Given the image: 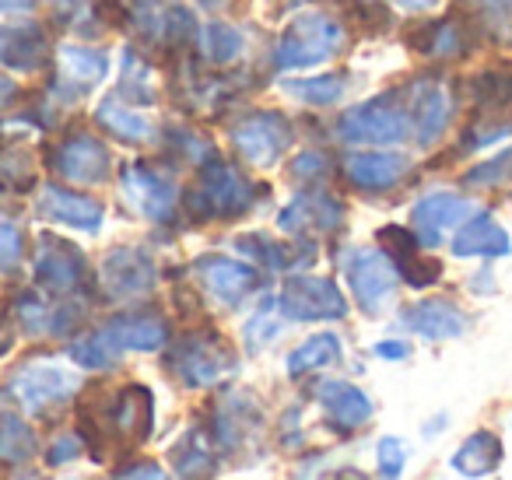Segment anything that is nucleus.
<instances>
[{"instance_id":"29","label":"nucleus","mask_w":512,"mask_h":480,"mask_svg":"<svg viewBox=\"0 0 512 480\" xmlns=\"http://www.w3.org/2000/svg\"><path fill=\"white\" fill-rule=\"evenodd\" d=\"M477 113L512 116V71H484L470 81Z\"/></svg>"},{"instance_id":"53","label":"nucleus","mask_w":512,"mask_h":480,"mask_svg":"<svg viewBox=\"0 0 512 480\" xmlns=\"http://www.w3.org/2000/svg\"><path fill=\"white\" fill-rule=\"evenodd\" d=\"M8 344H11V337L4 330H0V354H4V347H8Z\"/></svg>"},{"instance_id":"26","label":"nucleus","mask_w":512,"mask_h":480,"mask_svg":"<svg viewBox=\"0 0 512 480\" xmlns=\"http://www.w3.org/2000/svg\"><path fill=\"white\" fill-rule=\"evenodd\" d=\"M172 466L183 480H211V473L218 470L211 442L204 438V431H186L169 452Z\"/></svg>"},{"instance_id":"25","label":"nucleus","mask_w":512,"mask_h":480,"mask_svg":"<svg viewBox=\"0 0 512 480\" xmlns=\"http://www.w3.org/2000/svg\"><path fill=\"white\" fill-rule=\"evenodd\" d=\"M306 225H320V228H334L341 225V204L327 193H309L299 197L281 211V228L285 232H302Z\"/></svg>"},{"instance_id":"50","label":"nucleus","mask_w":512,"mask_h":480,"mask_svg":"<svg viewBox=\"0 0 512 480\" xmlns=\"http://www.w3.org/2000/svg\"><path fill=\"white\" fill-rule=\"evenodd\" d=\"M15 99H18V85L11 78H4V74H0V109H8Z\"/></svg>"},{"instance_id":"17","label":"nucleus","mask_w":512,"mask_h":480,"mask_svg":"<svg viewBox=\"0 0 512 480\" xmlns=\"http://www.w3.org/2000/svg\"><path fill=\"white\" fill-rule=\"evenodd\" d=\"M39 214L60 225L81 228V232H99L102 228V204L85 193L64 190V186H46L39 197Z\"/></svg>"},{"instance_id":"54","label":"nucleus","mask_w":512,"mask_h":480,"mask_svg":"<svg viewBox=\"0 0 512 480\" xmlns=\"http://www.w3.org/2000/svg\"><path fill=\"white\" fill-rule=\"evenodd\" d=\"M197 4H218V0H197Z\"/></svg>"},{"instance_id":"6","label":"nucleus","mask_w":512,"mask_h":480,"mask_svg":"<svg viewBox=\"0 0 512 480\" xmlns=\"http://www.w3.org/2000/svg\"><path fill=\"white\" fill-rule=\"evenodd\" d=\"M278 305L288 319H306V323L348 316V302H344L341 288L330 277H309V274L288 277L285 288H281Z\"/></svg>"},{"instance_id":"1","label":"nucleus","mask_w":512,"mask_h":480,"mask_svg":"<svg viewBox=\"0 0 512 480\" xmlns=\"http://www.w3.org/2000/svg\"><path fill=\"white\" fill-rule=\"evenodd\" d=\"M165 365H169V372L176 375L183 386L204 389V386L225 382L228 375L239 368V358H235L232 344H228L225 337L197 330V333H186L183 340L172 344Z\"/></svg>"},{"instance_id":"23","label":"nucleus","mask_w":512,"mask_h":480,"mask_svg":"<svg viewBox=\"0 0 512 480\" xmlns=\"http://www.w3.org/2000/svg\"><path fill=\"white\" fill-rule=\"evenodd\" d=\"M502 456L505 452H502L498 435H491V431H474V435L453 452V470L463 473V477H488V473L498 470Z\"/></svg>"},{"instance_id":"52","label":"nucleus","mask_w":512,"mask_h":480,"mask_svg":"<svg viewBox=\"0 0 512 480\" xmlns=\"http://www.w3.org/2000/svg\"><path fill=\"white\" fill-rule=\"evenodd\" d=\"M32 0H0V11H22L29 8Z\"/></svg>"},{"instance_id":"21","label":"nucleus","mask_w":512,"mask_h":480,"mask_svg":"<svg viewBox=\"0 0 512 480\" xmlns=\"http://www.w3.org/2000/svg\"><path fill=\"white\" fill-rule=\"evenodd\" d=\"M509 249H512L509 232L491 214H474L453 235L456 256H509Z\"/></svg>"},{"instance_id":"15","label":"nucleus","mask_w":512,"mask_h":480,"mask_svg":"<svg viewBox=\"0 0 512 480\" xmlns=\"http://www.w3.org/2000/svg\"><path fill=\"white\" fill-rule=\"evenodd\" d=\"M193 270L200 274L204 288L225 305H239L249 295V288L256 284L253 267H246L239 260H228V256H200L193 263Z\"/></svg>"},{"instance_id":"41","label":"nucleus","mask_w":512,"mask_h":480,"mask_svg":"<svg viewBox=\"0 0 512 480\" xmlns=\"http://www.w3.org/2000/svg\"><path fill=\"white\" fill-rule=\"evenodd\" d=\"M397 270L404 274V281L411 284V288H428V284H435L442 274L439 260H428V256H418V253L407 256V260H400Z\"/></svg>"},{"instance_id":"14","label":"nucleus","mask_w":512,"mask_h":480,"mask_svg":"<svg viewBox=\"0 0 512 480\" xmlns=\"http://www.w3.org/2000/svg\"><path fill=\"white\" fill-rule=\"evenodd\" d=\"M470 211H474V207H470V200H463L460 193H428L411 211L414 235H418L421 246H439L442 235L460 225Z\"/></svg>"},{"instance_id":"51","label":"nucleus","mask_w":512,"mask_h":480,"mask_svg":"<svg viewBox=\"0 0 512 480\" xmlns=\"http://www.w3.org/2000/svg\"><path fill=\"white\" fill-rule=\"evenodd\" d=\"M400 4H404L407 11H428V8H435L439 0H400Z\"/></svg>"},{"instance_id":"28","label":"nucleus","mask_w":512,"mask_h":480,"mask_svg":"<svg viewBox=\"0 0 512 480\" xmlns=\"http://www.w3.org/2000/svg\"><path fill=\"white\" fill-rule=\"evenodd\" d=\"M95 120H99L109 134H116L120 141H130V144H144V141H151V134H155V127H151L137 109L123 106L120 99L102 102V106L95 109Z\"/></svg>"},{"instance_id":"35","label":"nucleus","mask_w":512,"mask_h":480,"mask_svg":"<svg viewBox=\"0 0 512 480\" xmlns=\"http://www.w3.org/2000/svg\"><path fill=\"white\" fill-rule=\"evenodd\" d=\"M155 22H158L155 36H158V43H165V46H186L193 36H197L193 11L179 8V4H169V8H165L162 15L155 18Z\"/></svg>"},{"instance_id":"22","label":"nucleus","mask_w":512,"mask_h":480,"mask_svg":"<svg viewBox=\"0 0 512 480\" xmlns=\"http://www.w3.org/2000/svg\"><path fill=\"white\" fill-rule=\"evenodd\" d=\"M102 333L116 351H158L165 344V323L155 316H116Z\"/></svg>"},{"instance_id":"42","label":"nucleus","mask_w":512,"mask_h":480,"mask_svg":"<svg viewBox=\"0 0 512 480\" xmlns=\"http://www.w3.org/2000/svg\"><path fill=\"white\" fill-rule=\"evenodd\" d=\"M379 242H383V249L390 253L393 263H400V260H407V256H414V253H418V246H421L418 235L407 232V228H400V225L379 228Z\"/></svg>"},{"instance_id":"2","label":"nucleus","mask_w":512,"mask_h":480,"mask_svg":"<svg viewBox=\"0 0 512 480\" xmlns=\"http://www.w3.org/2000/svg\"><path fill=\"white\" fill-rule=\"evenodd\" d=\"M253 204V186L218 155H204L200 162V179L197 190L186 193V207L197 221L211 218H239L246 207Z\"/></svg>"},{"instance_id":"24","label":"nucleus","mask_w":512,"mask_h":480,"mask_svg":"<svg viewBox=\"0 0 512 480\" xmlns=\"http://www.w3.org/2000/svg\"><path fill=\"white\" fill-rule=\"evenodd\" d=\"M249 428H260V414L253 410V403L242 393H232L218 403V445L221 449H239L249 438Z\"/></svg>"},{"instance_id":"39","label":"nucleus","mask_w":512,"mask_h":480,"mask_svg":"<svg viewBox=\"0 0 512 480\" xmlns=\"http://www.w3.org/2000/svg\"><path fill=\"white\" fill-rule=\"evenodd\" d=\"M239 249L249 256V260L264 263V267H271V270H285L288 267V249L278 246L274 239H267V235H242Z\"/></svg>"},{"instance_id":"8","label":"nucleus","mask_w":512,"mask_h":480,"mask_svg":"<svg viewBox=\"0 0 512 480\" xmlns=\"http://www.w3.org/2000/svg\"><path fill=\"white\" fill-rule=\"evenodd\" d=\"M344 274H348V284L351 291H355L358 305H362L365 312H379L386 305V298L393 295V288H397V263L390 260L386 253H379V249H355V253H348V260H344Z\"/></svg>"},{"instance_id":"33","label":"nucleus","mask_w":512,"mask_h":480,"mask_svg":"<svg viewBox=\"0 0 512 480\" xmlns=\"http://www.w3.org/2000/svg\"><path fill=\"white\" fill-rule=\"evenodd\" d=\"M200 53H204V60H211V64H232L235 57L242 53V46H246V39H242V32L235 29V25L228 22H207L204 29H200V39H197Z\"/></svg>"},{"instance_id":"38","label":"nucleus","mask_w":512,"mask_h":480,"mask_svg":"<svg viewBox=\"0 0 512 480\" xmlns=\"http://www.w3.org/2000/svg\"><path fill=\"white\" fill-rule=\"evenodd\" d=\"M123 95H130L134 102H155V88L148 85V67H144V60L137 57L134 50H127V57H123V85H120Z\"/></svg>"},{"instance_id":"36","label":"nucleus","mask_w":512,"mask_h":480,"mask_svg":"<svg viewBox=\"0 0 512 480\" xmlns=\"http://www.w3.org/2000/svg\"><path fill=\"white\" fill-rule=\"evenodd\" d=\"M288 92L295 99L309 102V106H334L337 99L344 95V78L337 74H327V78H306V81H292Z\"/></svg>"},{"instance_id":"56","label":"nucleus","mask_w":512,"mask_h":480,"mask_svg":"<svg viewBox=\"0 0 512 480\" xmlns=\"http://www.w3.org/2000/svg\"><path fill=\"white\" fill-rule=\"evenodd\" d=\"M369 4H379V0H369Z\"/></svg>"},{"instance_id":"11","label":"nucleus","mask_w":512,"mask_h":480,"mask_svg":"<svg viewBox=\"0 0 512 480\" xmlns=\"http://www.w3.org/2000/svg\"><path fill=\"white\" fill-rule=\"evenodd\" d=\"M74 389H78V382L57 365H29L11 379V393L32 414H43V410L64 403L67 396H74Z\"/></svg>"},{"instance_id":"19","label":"nucleus","mask_w":512,"mask_h":480,"mask_svg":"<svg viewBox=\"0 0 512 480\" xmlns=\"http://www.w3.org/2000/svg\"><path fill=\"white\" fill-rule=\"evenodd\" d=\"M400 319H404L407 330H414L425 340H449L467 330V316L453 302H446V298H425V302L404 309Z\"/></svg>"},{"instance_id":"9","label":"nucleus","mask_w":512,"mask_h":480,"mask_svg":"<svg viewBox=\"0 0 512 480\" xmlns=\"http://www.w3.org/2000/svg\"><path fill=\"white\" fill-rule=\"evenodd\" d=\"M36 281L46 295H71L85 281V256L57 235H43L36 249Z\"/></svg>"},{"instance_id":"48","label":"nucleus","mask_w":512,"mask_h":480,"mask_svg":"<svg viewBox=\"0 0 512 480\" xmlns=\"http://www.w3.org/2000/svg\"><path fill=\"white\" fill-rule=\"evenodd\" d=\"M116 480H169L158 463H134L130 470L116 473Z\"/></svg>"},{"instance_id":"47","label":"nucleus","mask_w":512,"mask_h":480,"mask_svg":"<svg viewBox=\"0 0 512 480\" xmlns=\"http://www.w3.org/2000/svg\"><path fill=\"white\" fill-rule=\"evenodd\" d=\"M320 172H327V162H323L320 155H299V162L292 165V176L295 179H313V176H320Z\"/></svg>"},{"instance_id":"16","label":"nucleus","mask_w":512,"mask_h":480,"mask_svg":"<svg viewBox=\"0 0 512 480\" xmlns=\"http://www.w3.org/2000/svg\"><path fill=\"white\" fill-rule=\"evenodd\" d=\"M449 116H453V99L439 81H418L411 88V120L418 130V141L435 144L442 137V130L449 127Z\"/></svg>"},{"instance_id":"34","label":"nucleus","mask_w":512,"mask_h":480,"mask_svg":"<svg viewBox=\"0 0 512 480\" xmlns=\"http://www.w3.org/2000/svg\"><path fill=\"white\" fill-rule=\"evenodd\" d=\"M36 183V165L22 144H0V186L11 193H25Z\"/></svg>"},{"instance_id":"37","label":"nucleus","mask_w":512,"mask_h":480,"mask_svg":"<svg viewBox=\"0 0 512 480\" xmlns=\"http://www.w3.org/2000/svg\"><path fill=\"white\" fill-rule=\"evenodd\" d=\"M71 358L78 361L81 368H113L116 358H120V351H116L113 344L106 340V333H92V337L78 340V344L71 347Z\"/></svg>"},{"instance_id":"7","label":"nucleus","mask_w":512,"mask_h":480,"mask_svg":"<svg viewBox=\"0 0 512 480\" xmlns=\"http://www.w3.org/2000/svg\"><path fill=\"white\" fill-rule=\"evenodd\" d=\"M50 165L60 179L67 183H81V186H99L109 179L113 169V158L109 148L92 134H71L50 151Z\"/></svg>"},{"instance_id":"44","label":"nucleus","mask_w":512,"mask_h":480,"mask_svg":"<svg viewBox=\"0 0 512 480\" xmlns=\"http://www.w3.org/2000/svg\"><path fill=\"white\" fill-rule=\"evenodd\" d=\"M22 249H25L22 232H18L15 225H8V221H0V270L18 267V260H22Z\"/></svg>"},{"instance_id":"31","label":"nucleus","mask_w":512,"mask_h":480,"mask_svg":"<svg viewBox=\"0 0 512 480\" xmlns=\"http://www.w3.org/2000/svg\"><path fill=\"white\" fill-rule=\"evenodd\" d=\"M57 60H60V71H64V78L78 81L81 88L99 85V81L106 78V71H109V60L102 57L99 50H88V46H64Z\"/></svg>"},{"instance_id":"4","label":"nucleus","mask_w":512,"mask_h":480,"mask_svg":"<svg viewBox=\"0 0 512 480\" xmlns=\"http://www.w3.org/2000/svg\"><path fill=\"white\" fill-rule=\"evenodd\" d=\"M414 120L404 106L383 95V99H369L362 106L348 109L337 120V134L351 144H400L411 134Z\"/></svg>"},{"instance_id":"46","label":"nucleus","mask_w":512,"mask_h":480,"mask_svg":"<svg viewBox=\"0 0 512 480\" xmlns=\"http://www.w3.org/2000/svg\"><path fill=\"white\" fill-rule=\"evenodd\" d=\"M246 337L253 340V344H267L271 337H278V323H274L267 312H256V316L249 319V326H246Z\"/></svg>"},{"instance_id":"20","label":"nucleus","mask_w":512,"mask_h":480,"mask_svg":"<svg viewBox=\"0 0 512 480\" xmlns=\"http://www.w3.org/2000/svg\"><path fill=\"white\" fill-rule=\"evenodd\" d=\"M344 176L358 190H390L407 176V158L390 151H362L344 162Z\"/></svg>"},{"instance_id":"13","label":"nucleus","mask_w":512,"mask_h":480,"mask_svg":"<svg viewBox=\"0 0 512 480\" xmlns=\"http://www.w3.org/2000/svg\"><path fill=\"white\" fill-rule=\"evenodd\" d=\"M113 428L116 438L130 445H141L151 438V428H155V396H151L148 386H123L113 400V410H109V424L106 431Z\"/></svg>"},{"instance_id":"27","label":"nucleus","mask_w":512,"mask_h":480,"mask_svg":"<svg viewBox=\"0 0 512 480\" xmlns=\"http://www.w3.org/2000/svg\"><path fill=\"white\" fill-rule=\"evenodd\" d=\"M463 11L477 36L512 43V0H463Z\"/></svg>"},{"instance_id":"49","label":"nucleus","mask_w":512,"mask_h":480,"mask_svg":"<svg viewBox=\"0 0 512 480\" xmlns=\"http://www.w3.org/2000/svg\"><path fill=\"white\" fill-rule=\"evenodd\" d=\"M376 354H379V358H386V361H400V358H407V354H411V347H407L404 340H383V344H376Z\"/></svg>"},{"instance_id":"5","label":"nucleus","mask_w":512,"mask_h":480,"mask_svg":"<svg viewBox=\"0 0 512 480\" xmlns=\"http://www.w3.org/2000/svg\"><path fill=\"white\" fill-rule=\"evenodd\" d=\"M292 123L281 113H249L232 127V144L249 165H274L292 144Z\"/></svg>"},{"instance_id":"43","label":"nucleus","mask_w":512,"mask_h":480,"mask_svg":"<svg viewBox=\"0 0 512 480\" xmlns=\"http://www.w3.org/2000/svg\"><path fill=\"white\" fill-rule=\"evenodd\" d=\"M376 459H379V473L386 480H397L404 473V463H407V449L400 438H383L376 449Z\"/></svg>"},{"instance_id":"45","label":"nucleus","mask_w":512,"mask_h":480,"mask_svg":"<svg viewBox=\"0 0 512 480\" xmlns=\"http://www.w3.org/2000/svg\"><path fill=\"white\" fill-rule=\"evenodd\" d=\"M81 452H85V442H81V438L60 435L57 442L50 445V452H46V463H50V466H64V463H71V459H78Z\"/></svg>"},{"instance_id":"55","label":"nucleus","mask_w":512,"mask_h":480,"mask_svg":"<svg viewBox=\"0 0 512 480\" xmlns=\"http://www.w3.org/2000/svg\"><path fill=\"white\" fill-rule=\"evenodd\" d=\"M130 4H151V0H130Z\"/></svg>"},{"instance_id":"10","label":"nucleus","mask_w":512,"mask_h":480,"mask_svg":"<svg viewBox=\"0 0 512 480\" xmlns=\"http://www.w3.org/2000/svg\"><path fill=\"white\" fill-rule=\"evenodd\" d=\"M158 281V267L144 249H113L102 263V284L109 298L148 295Z\"/></svg>"},{"instance_id":"30","label":"nucleus","mask_w":512,"mask_h":480,"mask_svg":"<svg viewBox=\"0 0 512 480\" xmlns=\"http://www.w3.org/2000/svg\"><path fill=\"white\" fill-rule=\"evenodd\" d=\"M337 358H341V340L334 333H316V337H309L306 344H299L288 354V372L299 379V375L316 372L323 365H334Z\"/></svg>"},{"instance_id":"40","label":"nucleus","mask_w":512,"mask_h":480,"mask_svg":"<svg viewBox=\"0 0 512 480\" xmlns=\"http://www.w3.org/2000/svg\"><path fill=\"white\" fill-rule=\"evenodd\" d=\"M467 186H502V183H512V148L502 151V155L488 158V162L474 165V169L463 176Z\"/></svg>"},{"instance_id":"12","label":"nucleus","mask_w":512,"mask_h":480,"mask_svg":"<svg viewBox=\"0 0 512 480\" xmlns=\"http://www.w3.org/2000/svg\"><path fill=\"white\" fill-rule=\"evenodd\" d=\"M123 193L151 221H165L176 207V186L169 183V176L151 169L148 162H134L123 169Z\"/></svg>"},{"instance_id":"3","label":"nucleus","mask_w":512,"mask_h":480,"mask_svg":"<svg viewBox=\"0 0 512 480\" xmlns=\"http://www.w3.org/2000/svg\"><path fill=\"white\" fill-rule=\"evenodd\" d=\"M344 43L341 22H334L330 15L309 11L299 15L285 29V36L278 39V71H306L323 60H330Z\"/></svg>"},{"instance_id":"18","label":"nucleus","mask_w":512,"mask_h":480,"mask_svg":"<svg viewBox=\"0 0 512 480\" xmlns=\"http://www.w3.org/2000/svg\"><path fill=\"white\" fill-rule=\"evenodd\" d=\"M316 396H320L330 424H334L337 431H344V435L358 431L362 424H369L372 400L358 386H351V382H320Z\"/></svg>"},{"instance_id":"32","label":"nucleus","mask_w":512,"mask_h":480,"mask_svg":"<svg viewBox=\"0 0 512 480\" xmlns=\"http://www.w3.org/2000/svg\"><path fill=\"white\" fill-rule=\"evenodd\" d=\"M36 431L22 421L18 414H4L0 417V463L4 466H18L25 459L36 456Z\"/></svg>"}]
</instances>
